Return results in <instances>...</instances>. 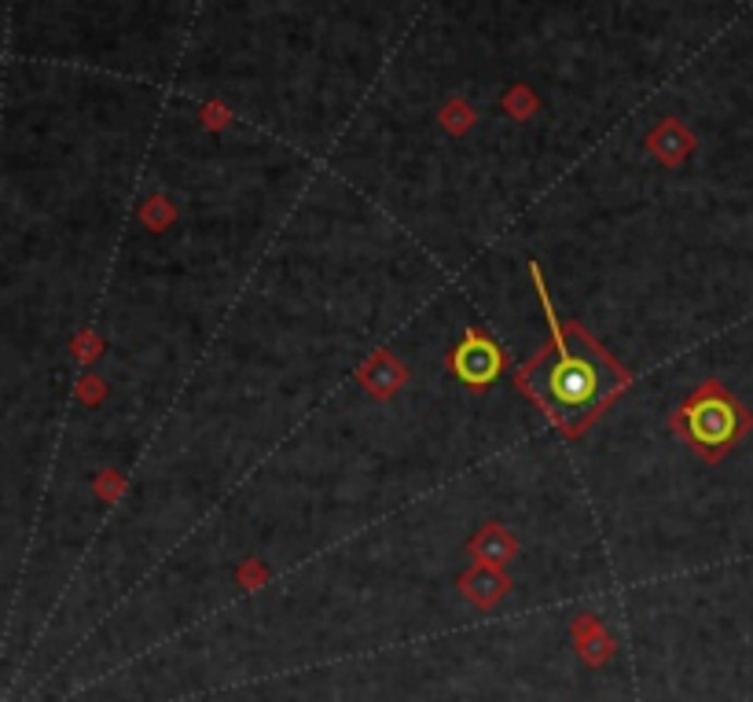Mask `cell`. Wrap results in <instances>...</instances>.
Here are the masks:
<instances>
[{"label":"cell","instance_id":"obj_1","mask_svg":"<svg viewBox=\"0 0 753 702\" xmlns=\"http://www.w3.org/2000/svg\"><path fill=\"white\" fill-rule=\"evenodd\" d=\"M551 338H555V349L548 360L529 368L526 386L540 397V405L551 416L574 427L596 413L614 390H621V372L588 338L566 335L555 324H551Z\"/></svg>","mask_w":753,"mask_h":702},{"label":"cell","instance_id":"obj_2","mask_svg":"<svg viewBox=\"0 0 753 702\" xmlns=\"http://www.w3.org/2000/svg\"><path fill=\"white\" fill-rule=\"evenodd\" d=\"M677 424L702 456L717 460L742 438V430L750 427V416L742 413V405H736L725 390L709 386V390H702L695 401H688V405L680 408Z\"/></svg>","mask_w":753,"mask_h":702},{"label":"cell","instance_id":"obj_3","mask_svg":"<svg viewBox=\"0 0 753 702\" xmlns=\"http://www.w3.org/2000/svg\"><path fill=\"white\" fill-rule=\"evenodd\" d=\"M452 368H456V376L464 379V383L486 386V383H493L500 372V349L489 343L486 335H478V331H467V338L459 343L456 354H452Z\"/></svg>","mask_w":753,"mask_h":702}]
</instances>
